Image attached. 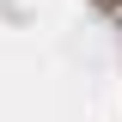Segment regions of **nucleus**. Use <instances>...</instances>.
I'll return each instance as SVG.
<instances>
[]
</instances>
